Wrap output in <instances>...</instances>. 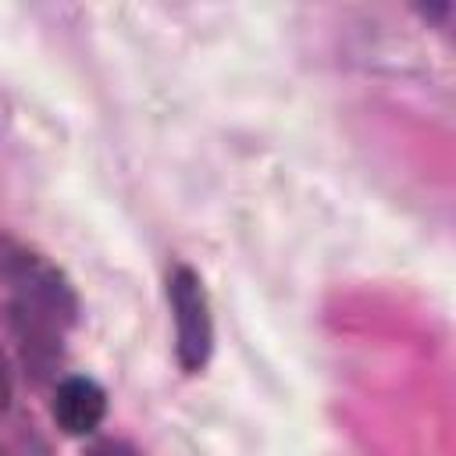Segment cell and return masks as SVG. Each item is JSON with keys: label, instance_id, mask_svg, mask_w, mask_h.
<instances>
[{"label": "cell", "instance_id": "1", "mask_svg": "<svg viewBox=\"0 0 456 456\" xmlns=\"http://www.w3.org/2000/svg\"><path fill=\"white\" fill-rule=\"evenodd\" d=\"M0 271L11 285V306L21 335L53 338L75 321V292L64 274L18 242H0Z\"/></svg>", "mask_w": 456, "mask_h": 456}, {"label": "cell", "instance_id": "2", "mask_svg": "<svg viewBox=\"0 0 456 456\" xmlns=\"http://www.w3.org/2000/svg\"><path fill=\"white\" fill-rule=\"evenodd\" d=\"M167 303L175 317V356L185 374H196L207 367L214 353V317L210 299L200 281V274L185 264H178L167 274Z\"/></svg>", "mask_w": 456, "mask_h": 456}, {"label": "cell", "instance_id": "3", "mask_svg": "<svg viewBox=\"0 0 456 456\" xmlns=\"http://www.w3.org/2000/svg\"><path fill=\"white\" fill-rule=\"evenodd\" d=\"M107 413V392L93 378H64L53 395V417L68 435H93Z\"/></svg>", "mask_w": 456, "mask_h": 456}, {"label": "cell", "instance_id": "4", "mask_svg": "<svg viewBox=\"0 0 456 456\" xmlns=\"http://www.w3.org/2000/svg\"><path fill=\"white\" fill-rule=\"evenodd\" d=\"M7 403H11V370H7V363L0 356V413L7 410Z\"/></svg>", "mask_w": 456, "mask_h": 456}, {"label": "cell", "instance_id": "5", "mask_svg": "<svg viewBox=\"0 0 456 456\" xmlns=\"http://www.w3.org/2000/svg\"><path fill=\"white\" fill-rule=\"evenodd\" d=\"M89 456H128L121 445H114V442H103V445H96Z\"/></svg>", "mask_w": 456, "mask_h": 456}]
</instances>
